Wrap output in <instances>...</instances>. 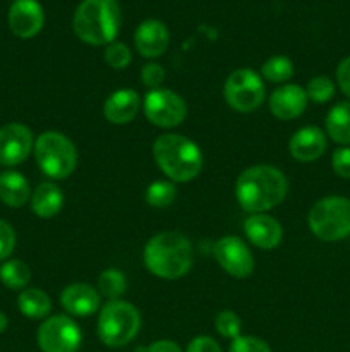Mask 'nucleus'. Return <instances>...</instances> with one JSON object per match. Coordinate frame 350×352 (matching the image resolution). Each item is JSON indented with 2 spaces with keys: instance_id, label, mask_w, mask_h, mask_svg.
Masks as SVG:
<instances>
[{
  "instance_id": "nucleus-29",
  "label": "nucleus",
  "mask_w": 350,
  "mask_h": 352,
  "mask_svg": "<svg viewBox=\"0 0 350 352\" xmlns=\"http://www.w3.org/2000/svg\"><path fill=\"white\" fill-rule=\"evenodd\" d=\"M103 58L112 69H126L130 64L132 54H130V48L126 43L113 41V43L106 45Z\"/></svg>"
},
{
  "instance_id": "nucleus-9",
  "label": "nucleus",
  "mask_w": 350,
  "mask_h": 352,
  "mask_svg": "<svg viewBox=\"0 0 350 352\" xmlns=\"http://www.w3.org/2000/svg\"><path fill=\"white\" fill-rule=\"evenodd\" d=\"M143 109L144 116L151 124L165 127V129H172L182 124L187 116V107L184 100L175 91L165 88L150 89V93L144 96Z\"/></svg>"
},
{
  "instance_id": "nucleus-27",
  "label": "nucleus",
  "mask_w": 350,
  "mask_h": 352,
  "mask_svg": "<svg viewBox=\"0 0 350 352\" xmlns=\"http://www.w3.org/2000/svg\"><path fill=\"white\" fill-rule=\"evenodd\" d=\"M175 196H177V189L172 182L167 181H156L146 189V201L153 208H167L174 203Z\"/></svg>"
},
{
  "instance_id": "nucleus-26",
  "label": "nucleus",
  "mask_w": 350,
  "mask_h": 352,
  "mask_svg": "<svg viewBox=\"0 0 350 352\" xmlns=\"http://www.w3.org/2000/svg\"><path fill=\"white\" fill-rule=\"evenodd\" d=\"M261 74L266 81L285 82L294 74V64L285 55H275L264 62L263 67H261Z\"/></svg>"
},
{
  "instance_id": "nucleus-33",
  "label": "nucleus",
  "mask_w": 350,
  "mask_h": 352,
  "mask_svg": "<svg viewBox=\"0 0 350 352\" xmlns=\"http://www.w3.org/2000/svg\"><path fill=\"white\" fill-rule=\"evenodd\" d=\"M165 79V71L160 64H146L141 71V81L150 89H158Z\"/></svg>"
},
{
  "instance_id": "nucleus-30",
  "label": "nucleus",
  "mask_w": 350,
  "mask_h": 352,
  "mask_svg": "<svg viewBox=\"0 0 350 352\" xmlns=\"http://www.w3.org/2000/svg\"><path fill=\"white\" fill-rule=\"evenodd\" d=\"M215 327L216 332L220 333L225 339H235L240 336V329H242V323L240 318L233 311H222L216 315L215 318Z\"/></svg>"
},
{
  "instance_id": "nucleus-13",
  "label": "nucleus",
  "mask_w": 350,
  "mask_h": 352,
  "mask_svg": "<svg viewBox=\"0 0 350 352\" xmlns=\"http://www.w3.org/2000/svg\"><path fill=\"white\" fill-rule=\"evenodd\" d=\"M9 28L17 38L36 36L45 24L43 7L38 0H14L9 9Z\"/></svg>"
},
{
  "instance_id": "nucleus-22",
  "label": "nucleus",
  "mask_w": 350,
  "mask_h": 352,
  "mask_svg": "<svg viewBox=\"0 0 350 352\" xmlns=\"http://www.w3.org/2000/svg\"><path fill=\"white\" fill-rule=\"evenodd\" d=\"M326 131L335 143L350 146V102L338 103L326 117Z\"/></svg>"
},
{
  "instance_id": "nucleus-31",
  "label": "nucleus",
  "mask_w": 350,
  "mask_h": 352,
  "mask_svg": "<svg viewBox=\"0 0 350 352\" xmlns=\"http://www.w3.org/2000/svg\"><path fill=\"white\" fill-rule=\"evenodd\" d=\"M229 352H271L263 339L253 336H239L232 340Z\"/></svg>"
},
{
  "instance_id": "nucleus-15",
  "label": "nucleus",
  "mask_w": 350,
  "mask_h": 352,
  "mask_svg": "<svg viewBox=\"0 0 350 352\" xmlns=\"http://www.w3.org/2000/svg\"><path fill=\"white\" fill-rule=\"evenodd\" d=\"M244 232L247 239L259 250H275L283 239V229L280 222L266 213H254L246 219Z\"/></svg>"
},
{
  "instance_id": "nucleus-16",
  "label": "nucleus",
  "mask_w": 350,
  "mask_h": 352,
  "mask_svg": "<svg viewBox=\"0 0 350 352\" xmlns=\"http://www.w3.org/2000/svg\"><path fill=\"white\" fill-rule=\"evenodd\" d=\"M307 100L304 88L297 85H285L271 93L270 112L280 120L297 119L304 113Z\"/></svg>"
},
{
  "instance_id": "nucleus-8",
  "label": "nucleus",
  "mask_w": 350,
  "mask_h": 352,
  "mask_svg": "<svg viewBox=\"0 0 350 352\" xmlns=\"http://www.w3.org/2000/svg\"><path fill=\"white\" fill-rule=\"evenodd\" d=\"M266 88L263 79L253 69H237L226 78L223 96L230 109L240 113L254 112L263 103Z\"/></svg>"
},
{
  "instance_id": "nucleus-4",
  "label": "nucleus",
  "mask_w": 350,
  "mask_h": 352,
  "mask_svg": "<svg viewBox=\"0 0 350 352\" xmlns=\"http://www.w3.org/2000/svg\"><path fill=\"white\" fill-rule=\"evenodd\" d=\"M153 157L160 170L175 182L192 181L202 168L199 146L180 134H161L153 144Z\"/></svg>"
},
{
  "instance_id": "nucleus-21",
  "label": "nucleus",
  "mask_w": 350,
  "mask_h": 352,
  "mask_svg": "<svg viewBox=\"0 0 350 352\" xmlns=\"http://www.w3.org/2000/svg\"><path fill=\"white\" fill-rule=\"evenodd\" d=\"M30 184L23 174L7 170L0 174V201L10 208H21L30 199Z\"/></svg>"
},
{
  "instance_id": "nucleus-25",
  "label": "nucleus",
  "mask_w": 350,
  "mask_h": 352,
  "mask_svg": "<svg viewBox=\"0 0 350 352\" xmlns=\"http://www.w3.org/2000/svg\"><path fill=\"white\" fill-rule=\"evenodd\" d=\"M98 289L100 294L108 298L110 301H117L127 289L126 275L120 270H117V268H106V270L102 272V275H100Z\"/></svg>"
},
{
  "instance_id": "nucleus-11",
  "label": "nucleus",
  "mask_w": 350,
  "mask_h": 352,
  "mask_svg": "<svg viewBox=\"0 0 350 352\" xmlns=\"http://www.w3.org/2000/svg\"><path fill=\"white\" fill-rule=\"evenodd\" d=\"M215 256L220 267L235 278H247L254 272V256L240 237H222L215 246Z\"/></svg>"
},
{
  "instance_id": "nucleus-5",
  "label": "nucleus",
  "mask_w": 350,
  "mask_h": 352,
  "mask_svg": "<svg viewBox=\"0 0 350 352\" xmlns=\"http://www.w3.org/2000/svg\"><path fill=\"white\" fill-rule=\"evenodd\" d=\"M34 157L41 172L58 181L69 177L78 165L74 143L57 131H47L38 136L34 143Z\"/></svg>"
},
{
  "instance_id": "nucleus-19",
  "label": "nucleus",
  "mask_w": 350,
  "mask_h": 352,
  "mask_svg": "<svg viewBox=\"0 0 350 352\" xmlns=\"http://www.w3.org/2000/svg\"><path fill=\"white\" fill-rule=\"evenodd\" d=\"M139 95L134 89L122 88L113 91L103 105V116L115 126L129 124L139 110Z\"/></svg>"
},
{
  "instance_id": "nucleus-34",
  "label": "nucleus",
  "mask_w": 350,
  "mask_h": 352,
  "mask_svg": "<svg viewBox=\"0 0 350 352\" xmlns=\"http://www.w3.org/2000/svg\"><path fill=\"white\" fill-rule=\"evenodd\" d=\"M16 246V234L7 222L0 220V261L10 256Z\"/></svg>"
},
{
  "instance_id": "nucleus-3",
  "label": "nucleus",
  "mask_w": 350,
  "mask_h": 352,
  "mask_svg": "<svg viewBox=\"0 0 350 352\" xmlns=\"http://www.w3.org/2000/svg\"><path fill=\"white\" fill-rule=\"evenodd\" d=\"M75 36L93 47L115 41L120 30V6L117 0H82L72 17Z\"/></svg>"
},
{
  "instance_id": "nucleus-35",
  "label": "nucleus",
  "mask_w": 350,
  "mask_h": 352,
  "mask_svg": "<svg viewBox=\"0 0 350 352\" xmlns=\"http://www.w3.org/2000/svg\"><path fill=\"white\" fill-rule=\"evenodd\" d=\"M185 352H222L220 346L215 339L208 336H199L189 342L187 351Z\"/></svg>"
},
{
  "instance_id": "nucleus-37",
  "label": "nucleus",
  "mask_w": 350,
  "mask_h": 352,
  "mask_svg": "<svg viewBox=\"0 0 350 352\" xmlns=\"http://www.w3.org/2000/svg\"><path fill=\"white\" fill-rule=\"evenodd\" d=\"M146 352H182V349L172 340H156L148 347Z\"/></svg>"
},
{
  "instance_id": "nucleus-14",
  "label": "nucleus",
  "mask_w": 350,
  "mask_h": 352,
  "mask_svg": "<svg viewBox=\"0 0 350 352\" xmlns=\"http://www.w3.org/2000/svg\"><path fill=\"white\" fill-rule=\"evenodd\" d=\"M170 43L167 26L158 19H146L137 26L134 33V47L143 57L156 58L165 54Z\"/></svg>"
},
{
  "instance_id": "nucleus-32",
  "label": "nucleus",
  "mask_w": 350,
  "mask_h": 352,
  "mask_svg": "<svg viewBox=\"0 0 350 352\" xmlns=\"http://www.w3.org/2000/svg\"><path fill=\"white\" fill-rule=\"evenodd\" d=\"M331 165L338 177L350 179V148L343 146L333 151Z\"/></svg>"
},
{
  "instance_id": "nucleus-12",
  "label": "nucleus",
  "mask_w": 350,
  "mask_h": 352,
  "mask_svg": "<svg viewBox=\"0 0 350 352\" xmlns=\"http://www.w3.org/2000/svg\"><path fill=\"white\" fill-rule=\"evenodd\" d=\"M33 148V133L26 126L12 122L0 127V165H19L26 160Z\"/></svg>"
},
{
  "instance_id": "nucleus-17",
  "label": "nucleus",
  "mask_w": 350,
  "mask_h": 352,
  "mask_svg": "<svg viewBox=\"0 0 350 352\" xmlns=\"http://www.w3.org/2000/svg\"><path fill=\"white\" fill-rule=\"evenodd\" d=\"M326 136L319 127H302L297 133L292 136L288 148H290V155L297 162H314L325 153L326 150Z\"/></svg>"
},
{
  "instance_id": "nucleus-6",
  "label": "nucleus",
  "mask_w": 350,
  "mask_h": 352,
  "mask_svg": "<svg viewBox=\"0 0 350 352\" xmlns=\"http://www.w3.org/2000/svg\"><path fill=\"white\" fill-rule=\"evenodd\" d=\"M311 232L321 241H340L350 236V199L328 196L312 205L307 215Z\"/></svg>"
},
{
  "instance_id": "nucleus-20",
  "label": "nucleus",
  "mask_w": 350,
  "mask_h": 352,
  "mask_svg": "<svg viewBox=\"0 0 350 352\" xmlns=\"http://www.w3.org/2000/svg\"><path fill=\"white\" fill-rule=\"evenodd\" d=\"M64 206V195L54 182H41L31 195V210L40 219H51Z\"/></svg>"
},
{
  "instance_id": "nucleus-1",
  "label": "nucleus",
  "mask_w": 350,
  "mask_h": 352,
  "mask_svg": "<svg viewBox=\"0 0 350 352\" xmlns=\"http://www.w3.org/2000/svg\"><path fill=\"white\" fill-rule=\"evenodd\" d=\"M288 181L283 172L271 165H254L239 175L235 196L240 208L254 213H264L285 199Z\"/></svg>"
},
{
  "instance_id": "nucleus-2",
  "label": "nucleus",
  "mask_w": 350,
  "mask_h": 352,
  "mask_svg": "<svg viewBox=\"0 0 350 352\" xmlns=\"http://www.w3.org/2000/svg\"><path fill=\"white\" fill-rule=\"evenodd\" d=\"M144 265L154 277L175 280L191 270L192 246L178 232H160L144 246Z\"/></svg>"
},
{
  "instance_id": "nucleus-24",
  "label": "nucleus",
  "mask_w": 350,
  "mask_h": 352,
  "mask_svg": "<svg viewBox=\"0 0 350 352\" xmlns=\"http://www.w3.org/2000/svg\"><path fill=\"white\" fill-rule=\"evenodd\" d=\"M0 280L5 287L12 291L24 289L31 280V272L27 265H24L19 260H9L0 267Z\"/></svg>"
},
{
  "instance_id": "nucleus-7",
  "label": "nucleus",
  "mask_w": 350,
  "mask_h": 352,
  "mask_svg": "<svg viewBox=\"0 0 350 352\" xmlns=\"http://www.w3.org/2000/svg\"><path fill=\"white\" fill-rule=\"evenodd\" d=\"M141 329L139 311L126 301H110L102 308L98 318V337L105 346L124 347Z\"/></svg>"
},
{
  "instance_id": "nucleus-23",
  "label": "nucleus",
  "mask_w": 350,
  "mask_h": 352,
  "mask_svg": "<svg viewBox=\"0 0 350 352\" xmlns=\"http://www.w3.org/2000/svg\"><path fill=\"white\" fill-rule=\"evenodd\" d=\"M19 311L33 320L45 318L51 311V301L47 292L40 289H24L17 299Z\"/></svg>"
},
{
  "instance_id": "nucleus-28",
  "label": "nucleus",
  "mask_w": 350,
  "mask_h": 352,
  "mask_svg": "<svg viewBox=\"0 0 350 352\" xmlns=\"http://www.w3.org/2000/svg\"><path fill=\"white\" fill-rule=\"evenodd\" d=\"M305 95L309 100L316 103H325L328 100H331V96L335 95V85L329 78L326 76H318V78L311 79L307 82V88H305Z\"/></svg>"
},
{
  "instance_id": "nucleus-38",
  "label": "nucleus",
  "mask_w": 350,
  "mask_h": 352,
  "mask_svg": "<svg viewBox=\"0 0 350 352\" xmlns=\"http://www.w3.org/2000/svg\"><path fill=\"white\" fill-rule=\"evenodd\" d=\"M7 323H9V322H7V316L3 315L2 311H0V333H2V332H5V329H7Z\"/></svg>"
},
{
  "instance_id": "nucleus-10",
  "label": "nucleus",
  "mask_w": 350,
  "mask_h": 352,
  "mask_svg": "<svg viewBox=\"0 0 350 352\" xmlns=\"http://www.w3.org/2000/svg\"><path fill=\"white\" fill-rule=\"evenodd\" d=\"M36 339L41 352H78L81 347V330L74 320L58 315L41 323Z\"/></svg>"
},
{
  "instance_id": "nucleus-36",
  "label": "nucleus",
  "mask_w": 350,
  "mask_h": 352,
  "mask_svg": "<svg viewBox=\"0 0 350 352\" xmlns=\"http://www.w3.org/2000/svg\"><path fill=\"white\" fill-rule=\"evenodd\" d=\"M336 81L340 89L350 98V57H345L336 67Z\"/></svg>"
},
{
  "instance_id": "nucleus-18",
  "label": "nucleus",
  "mask_w": 350,
  "mask_h": 352,
  "mask_svg": "<svg viewBox=\"0 0 350 352\" xmlns=\"http://www.w3.org/2000/svg\"><path fill=\"white\" fill-rule=\"evenodd\" d=\"M60 305L69 315L84 318L100 308V294L89 284H71L62 291Z\"/></svg>"
}]
</instances>
